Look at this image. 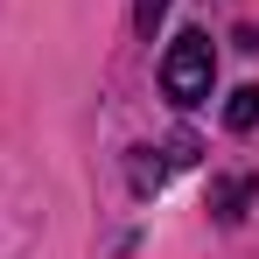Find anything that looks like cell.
Wrapping results in <instances>:
<instances>
[{
  "label": "cell",
  "instance_id": "obj_1",
  "mask_svg": "<svg viewBox=\"0 0 259 259\" xmlns=\"http://www.w3.org/2000/svg\"><path fill=\"white\" fill-rule=\"evenodd\" d=\"M217 84V49L203 28H189V35H175L168 56H161V91H168L175 105H203Z\"/></svg>",
  "mask_w": 259,
  "mask_h": 259
},
{
  "label": "cell",
  "instance_id": "obj_2",
  "mask_svg": "<svg viewBox=\"0 0 259 259\" xmlns=\"http://www.w3.org/2000/svg\"><path fill=\"white\" fill-rule=\"evenodd\" d=\"M224 126L231 133H252L259 126V84H238L231 98H224Z\"/></svg>",
  "mask_w": 259,
  "mask_h": 259
},
{
  "label": "cell",
  "instance_id": "obj_3",
  "mask_svg": "<svg viewBox=\"0 0 259 259\" xmlns=\"http://www.w3.org/2000/svg\"><path fill=\"white\" fill-rule=\"evenodd\" d=\"M245 203H252V182H245V175H238V182H217V196H210L217 224H238V217H245Z\"/></svg>",
  "mask_w": 259,
  "mask_h": 259
},
{
  "label": "cell",
  "instance_id": "obj_4",
  "mask_svg": "<svg viewBox=\"0 0 259 259\" xmlns=\"http://www.w3.org/2000/svg\"><path fill=\"white\" fill-rule=\"evenodd\" d=\"M161 14H168V0H133V28H140V35H154Z\"/></svg>",
  "mask_w": 259,
  "mask_h": 259
}]
</instances>
